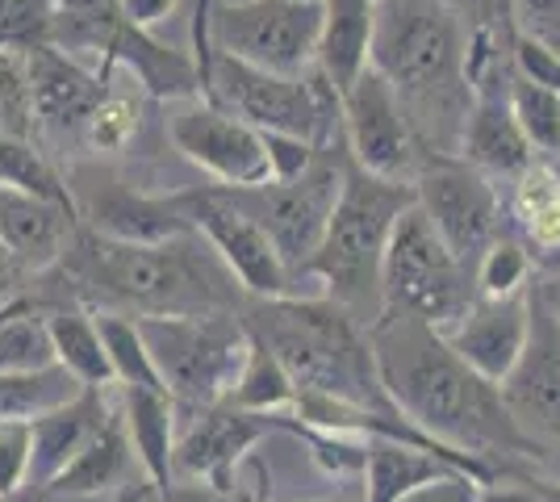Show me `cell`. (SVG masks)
<instances>
[{"instance_id":"obj_1","label":"cell","mask_w":560,"mask_h":502,"mask_svg":"<svg viewBox=\"0 0 560 502\" xmlns=\"http://www.w3.org/2000/svg\"><path fill=\"white\" fill-rule=\"evenodd\" d=\"M369 343L389 398L427 435L490 465L498 478H518L544 460L548 448L511 415L502 385L472 373L435 327L385 311L369 327Z\"/></svg>"},{"instance_id":"obj_2","label":"cell","mask_w":560,"mask_h":502,"mask_svg":"<svg viewBox=\"0 0 560 502\" xmlns=\"http://www.w3.org/2000/svg\"><path fill=\"white\" fill-rule=\"evenodd\" d=\"M43 277L55 293L38 306H84L126 318L243 311L247 293L197 231L164 243H121L75 226L63 260Z\"/></svg>"},{"instance_id":"obj_3","label":"cell","mask_w":560,"mask_h":502,"mask_svg":"<svg viewBox=\"0 0 560 502\" xmlns=\"http://www.w3.org/2000/svg\"><path fill=\"white\" fill-rule=\"evenodd\" d=\"M468 25L444 0H376L369 68L385 75L422 155H456L465 135L468 89Z\"/></svg>"},{"instance_id":"obj_4","label":"cell","mask_w":560,"mask_h":502,"mask_svg":"<svg viewBox=\"0 0 560 502\" xmlns=\"http://www.w3.org/2000/svg\"><path fill=\"white\" fill-rule=\"evenodd\" d=\"M243 323L277 352L298 394H318L330 402L376 410V415H401L381 382L369 327L355 323L330 297L323 293L247 297Z\"/></svg>"},{"instance_id":"obj_5","label":"cell","mask_w":560,"mask_h":502,"mask_svg":"<svg viewBox=\"0 0 560 502\" xmlns=\"http://www.w3.org/2000/svg\"><path fill=\"white\" fill-rule=\"evenodd\" d=\"M410 206H415V185L385 180V176L348 164L323 243L305 264V281H318V293L330 297L335 306H343L364 327H373L385 314V293H381L385 247H389L397 218Z\"/></svg>"},{"instance_id":"obj_6","label":"cell","mask_w":560,"mask_h":502,"mask_svg":"<svg viewBox=\"0 0 560 502\" xmlns=\"http://www.w3.org/2000/svg\"><path fill=\"white\" fill-rule=\"evenodd\" d=\"M135 323L176 410L218 407L231 398L234 377L252 343L243 311L167 314V318H135Z\"/></svg>"},{"instance_id":"obj_7","label":"cell","mask_w":560,"mask_h":502,"mask_svg":"<svg viewBox=\"0 0 560 502\" xmlns=\"http://www.w3.org/2000/svg\"><path fill=\"white\" fill-rule=\"evenodd\" d=\"M381 293L385 311L410 314L444 335L452 323H460L465 311L477 302L472 268L447 252V243L435 235L431 218L419 210V201L397 218L385 268H381Z\"/></svg>"},{"instance_id":"obj_8","label":"cell","mask_w":560,"mask_h":502,"mask_svg":"<svg viewBox=\"0 0 560 502\" xmlns=\"http://www.w3.org/2000/svg\"><path fill=\"white\" fill-rule=\"evenodd\" d=\"M348 139H330L318 147L314 164L298 180H264L252 189H218L231 197L234 206L247 218H256L259 226L268 231V240L277 243L280 260L289 264L298 277H305V264L318 252L327 218L339 201L343 176H348Z\"/></svg>"},{"instance_id":"obj_9","label":"cell","mask_w":560,"mask_h":502,"mask_svg":"<svg viewBox=\"0 0 560 502\" xmlns=\"http://www.w3.org/2000/svg\"><path fill=\"white\" fill-rule=\"evenodd\" d=\"M323 0H213L210 43L277 75H305L318 55Z\"/></svg>"},{"instance_id":"obj_10","label":"cell","mask_w":560,"mask_h":502,"mask_svg":"<svg viewBox=\"0 0 560 502\" xmlns=\"http://www.w3.org/2000/svg\"><path fill=\"white\" fill-rule=\"evenodd\" d=\"M415 201L465 268H477L481 252L511 226L498 180L468 167L460 155H422L415 172Z\"/></svg>"},{"instance_id":"obj_11","label":"cell","mask_w":560,"mask_h":502,"mask_svg":"<svg viewBox=\"0 0 560 502\" xmlns=\"http://www.w3.org/2000/svg\"><path fill=\"white\" fill-rule=\"evenodd\" d=\"M188 226L218 252V260L231 268V277L247 297H293L302 293V277L280 260L277 243L256 218H247L218 185L176 192Z\"/></svg>"},{"instance_id":"obj_12","label":"cell","mask_w":560,"mask_h":502,"mask_svg":"<svg viewBox=\"0 0 560 502\" xmlns=\"http://www.w3.org/2000/svg\"><path fill=\"white\" fill-rule=\"evenodd\" d=\"M180 428H176V453L172 469L176 478L201 481L213 490L234 494L238 465L256 453L259 444H268L272 435L284 431V415H256V410H238L231 402L201 410H180Z\"/></svg>"},{"instance_id":"obj_13","label":"cell","mask_w":560,"mask_h":502,"mask_svg":"<svg viewBox=\"0 0 560 502\" xmlns=\"http://www.w3.org/2000/svg\"><path fill=\"white\" fill-rule=\"evenodd\" d=\"M167 139L192 167H201L222 189H252L268 180L264 135L210 101H176L167 114Z\"/></svg>"},{"instance_id":"obj_14","label":"cell","mask_w":560,"mask_h":502,"mask_svg":"<svg viewBox=\"0 0 560 502\" xmlns=\"http://www.w3.org/2000/svg\"><path fill=\"white\" fill-rule=\"evenodd\" d=\"M343 139H348V155L355 167L385 176V180L415 185L422 147L397 93L373 68L343 93Z\"/></svg>"},{"instance_id":"obj_15","label":"cell","mask_w":560,"mask_h":502,"mask_svg":"<svg viewBox=\"0 0 560 502\" xmlns=\"http://www.w3.org/2000/svg\"><path fill=\"white\" fill-rule=\"evenodd\" d=\"M22 63L38 130H47L59 143H80L93 109L109 96V80L55 43L22 55Z\"/></svg>"},{"instance_id":"obj_16","label":"cell","mask_w":560,"mask_h":502,"mask_svg":"<svg viewBox=\"0 0 560 502\" xmlns=\"http://www.w3.org/2000/svg\"><path fill=\"white\" fill-rule=\"evenodd\" d=\"M527 302L532 335L514 373L502 382V398L544 448H560V323L536 297V289H527Z\"/></svg>"},{"instance_id":"obj_17","label":"cell","mask_w":560,"mask_h":502,"mask_svg":"<svg viewBox=\"0 0 560 502\" xmlns=\"http://www.w3.org/2000/svg\"><path fill=\"white\" fill-rule=\"evenodd\" d=\"M527 335H532V302L527 293H518V297H477L465 318L447 327L444 339L472 373L502 385L523 357Z\"/></svg>"},{"instance_id":"obj_18","label":"cell","mask_w":560,"mask_h":502,"mask_svg":"<svg viewBox=\"0 0 560 502\" xmlns=\"http://www.w3.org/2000/svg\"><path fill=\"white\" fill-rule=\"evenodd\" d=\"M101 68L96 72L109 80L117 63L130 68L135 80L142 84V93L155 96V101H197L201 96V75H197V63L192 55L180 47H167L160 43L151 30L142 25H130L126 17H117L101 43Z\"/></svg>"},{"instance_id":"obj_19","label":"cell","mask_w":560,"mask_h":502,"mask_svg":"<svg viewBox=\"0 0 560 502\" xmlns=\"http://www.w3.org/2000/svg\"><path fill=\"white\" fill-rule=\"evenodd\" d=\"M75 214L89 231L121 243H164L192 235L176 192H139L117 180L96 189L93 197H75Z\"/></svg>"},{"instance_id":"obj_20","label":"cell","mask_w":560,"mask_h":502,"mask_svg":"<svg viewBox=\"0 0 560 502\" xmlns=\"http://www.w3.org/2000/svg\"><path fill=\"white\" fill-rule=\"evenodd\" d=\"M75 226H80V214L59 206V201L0 189V247L18 272L43 277L47 268H55L63 260Z\"/></svg>"},{"instance_id":"obj_21","label":"cell","mask_w":560,"mask_h":502,"mask_svg":"<svg viewBox=\"0 0 560 502\" xmlns=\"http://www.w3.org/2000/svg\"><path fill=\"white\" fill-rule=\"evenodd\" d=\"M109 415L114 407L105 402V389H93V385H84L63 407L38 415L30 423V486L25 490H47L75 460V453L105 428Z\"/></svg>"},{"instance_id":"obj_22","label":"cell","mask_w":560,"mask_h":502,"mask_svg":"<svg viewBox=\"0 0 560 502\" xmlns=\"http://www.w3.org/2000/svg\"><path fill=\"white\" fill-rule=\"evenodd\" d=\"M373 25L376 0H323V34H318L314 68L339 89V96L369 72Z\"/></svg>"},{"instance_id":"obj_23","label":"cell","mask_w":560,"mask_h":502,"mask_svg":"<svg viewBox=\"0 0 560 502\" xmlns=\"http://www.w3.org/2000/svg\"><path fill=\"white\" fill-rule=\"evenodd\" d=\"M121 423L130 435L135 460L142 465V478L155 490H167L176 481L172 453H176V428H180V410L172 402V394L167 389H121Z\"/></svg>"},{"instance_id":"obj_24","label":"cell","mask_w":560,"mask_h":502,"mask_svg":"<svg viewBox=\"0 0 560 502\" xmlns=\"http://www.w3.org/2000/svg\"><path fill=\"white\" fill-rule=\"evenodd\" d=\"M452 469H460V465H452L447 456L431 453V448H415L401 440H369L364 474H360V502H401L419 486L444 478Z\"/></svg>"},{"instance_id":"obj_25","label":"cell","mask_w":560,"mask_h":502,"mask_svg":"<svg viewBox=\"0 0 560 502\" xmlns=\"http://www.w3.org/2000/svg\"><path fill=\"white\" fill-rule=\"evenodd\" d=\"M506 218L514 235L532 247V256L560 247V172L548 160H536L511 180Z\"/></svg>"},{"instance_id":"obj_26","label":"cell","mask_w":560,"mask_h":502,"mask_svg":"<svg viewBox=\"0 0 560 502\" xmlns=\"http://www.w3.org/2000/svg\"><path fill=\"white\" fill-rule=\"evenodd\" d=\"M43 318H47L55 364H63L80 385L109 389L114 369H109V352H105V339L96 327V314L84 306H43Z\"/></svg>"},{"instance_id":"obj_27","label":"cell","mask_w":560,"mask_h":502,"mask_svg":"<svg viewBox=\"0 0 560 502\" xmlns=\"http://www.w3.org/2000/svg\"><path fill=\"white\" fill-rule=\"evenodd\" d=\"M130 460H135V448H130V435H126V423H121V410H114V415L105 419V428L96 431L93 440L75 453V460H71L59 478L50 481L47 490L105 499L109 490H117V486L126 481Z\"/></svg>"},{"instance_id":"obj_28","label":"cell","mask_w":560,"mask_h":502,"mask_svg":"<svg viewBox=\"0 0 560 502\" xmlns=\"http://www.w3.org/2000/svg\"><path fill=\"white\" fill-rule=\"evenodd\" d=\"M226 402L238 410H256V415H289L298 402V385L289 377V369L259 335H252L247 343V357H243V369L234 377Z\"/></svg>"},{"instance_id":"obj_29","label":"cell","mask_w":560,"mask_h":502,"mask_svg":"<svg viewBox=\"0 0 560 502\" xmlns=\"http://www.w3.org/2000/svg\"><path fill=\"white\" fill-rule=\"evenodd\" d=\"M84 385L63 364H47L34 373H0V423H34L38 415L63 407Z\"/></svg>"},{"instance_id":"obj_30","label":"cell","mask_w":560,"mask_h":502,"mask_svg":"<svg viewBox=\"0 0 560 502\" xmlns=\"http://www.w3.org/2000/svg\"><path fill=\"white\" fill-rule=\"evenodd\" d=\"M47 364H55V348L43 306L13 297L9 306H0V373H34Z\"/></svg>"},{"instance_id":"obj_31","label":"cell","mask_w":560,"mask_h":502,"mask_svg":"<svg viewBox=\"0 0 560 502\" xmlns=\"http://www.w3.org/2000/svg\"><path fill=\"white\" fill-rule=\"evenodd\" d=\"M0 189H18L43 201H59L75 210L71 201L68 180L50 167V160L43 155V147L34 139H18V135H0Z\"/></svg>"},{"instance_id":"obj_32","label":"cell","mask_w":560,"mask_h":502,"mask_svg":"<svg viewBox=\"0 0 560 502\" xmlns=\"http://www.w3.org/2000/svg\"><path fill=\"white\" fill-rule=\"evenodd\" d=\"M477 281V297H518L527 293L536 281V256L532 247L514 235V226H506L498 240L481 252V260L472 268Z\"/></svg>"},{"instance_id":"obj_33","label":"cell","mask_w":560,"mask_h":502,"mask_svg":"<svg viewBox=\"0 0 560 502\" xmlns=\"http://www.w3.org/2000/svg\"><path fill=\"white\" fill-rule=\"evenodd\" d=\"M96 327H101L105 352H109L114 385H121V389H164L160 373H155V364H151V352H147V339H142L135 318L101 311L96 314Z\"/></svg>"},{"instance_id":"obj_34","label":"cell","mask_w":560,"mask_h":502,"mask_svg":"<svg viewBox=\"0 0 560 502\" xmlns=\"http://www.w3.org/2000/svg\"><path fill=\"white\" fill-rule=\"evenodd\" d=\"M511 109L536 160H557L560 155V93L532 84L518 72H511Z\"/></svg>"},{"instance_id":"obj_35","label":"cell","mask_w":560,"mask_h":502,"mask_svg":"<svg viewBox=\"0 0 560 502\" xmlns=\"http://www.w3.org/2000/svg\"><path fill=\"white\" fill-rule=\"evenodd\" d=\"M121 17V0H59L55 4V47L68 55H101L109 25Z\"/></svg>"},{"instance_id":"obj_36","label":"cell","mask_w":560,"mask_h":502,"mask_svg":"<svg viewBox=\"0 0 560 502\" xmlns=\"http://www.w3.org/2000/svg\"><path fill=\"white\" fill-rule=\"evenodd\" d=\"M55 43V0H0V50L30 55Z\"/></svg>"},{"instance_id":"obj_37","label":"cell","mask_w":560,"mask_h":502,"mask_svg":"<svg viewBox=\"0 0 560 502\" xmlns=\"http://www.w3.org/2000/svg\"><path fill=\"white\" fill-rule=\"evenodd\" d=\"M139 126H142V105L135 96L126 93H109L101 105L93 109V118L84 126V139L80 143L89 151H126V147L139 139Z\"/></svg>"},{"instance_id":"obj_38","label":"cell","mask_w":560,"mask_h":502,"mask_svg":"<svg viewBox=\"0 0 560 502\" xmlns=\"http://www.w3.org/2000/svg\"><path fill=\"white\" fill-rule=\"evenodd\" d=\"M0 135L18 139H38V118L30 101V80H25L22 55L0 50Z\"/></svg>"},{"instance_id":"obj_39","label":"cell","mask_w":560,"mask_h":502,"mask_svg":"<svg viewBox=\"0 0 560 502\" xmlns=\"http://www.w3.org/2000/svg\"><path fill=\"white\" fill-rule=\"evenodd\" d=\"M30 486V423H0V502Z\"/></svg>"},{"instance_id":"obj_40","label":"cell","mask_w":560,"mask_h":502,"mask_svg":"<svg viewBox=\"0 0 560 502\" xmlns=\"http://www.w3.org/2000/svg\"><path fill=\"white\" fill-rule=\"evenodd\" d=\"M511 72L560 93V55L548 47V43L523 34V30H514V38H511Z\"/></svg>"},{"instance_id":"obj_41","label":"cell","mask_w":560,"mask_h":502,"mask_svg":"<svg viewBox=\"0 0 560 502\" xmlns=\"http://www.w3.org/2000/svg\"><path fill=\"white\" fill-rule=\"evenodd\" d=\"M264 151H268V180H298V176H305L310 164H314L318 143L298 139V135H277V130H268V135H264Z\"/></svg>"},{"instance_id":"obj_42","label":"cell","mask_w":560,"mask_h":502,"mask_svg":"<svg viewBox=\"0 0 560 502\" xmlns=\"http://www.w3.org/2000/svg\"><path fill=\"white\" fill-rule=\"evenodd\" d=\"M514 25L560 55V0H514Z\"/></svg>"},{"instance_id":"obj_43","label":"cell","mask_w":560,"mask_h":502,"mask_svg":"<svg viewBox=\"0 0 560 502\" xmlns=\"http://www.w3.org/2000/svg\"><path fill=\"white\" fill-rule=\"evenodd\" d=\"M401 502H481V481L460 474V469H452L444 478L419 486L415 494H406Z\"/></svg>"},{"instance_id":"obj_44","label":"cell","mask_w":560,"mask_h":502,"mask_svg":"<svg viewBox=\"0 0 560 502\" xmlns=\"http://www.w3.org/2000/svg\"><path fill=\"white\" fill-rule=\"evenodd\" d=\"M180 0H121V17L142 30H155V25L176 13Z\"/></svg>"},{"instance_id":"obj_45","label":"cell","mask_w":560,"mask_h":502,"mask_svg":"<svg viewBox=\"0 0 560 502\" xmlns=\"http://www.w3.org/2000/svg\"><path fill=\"white\" fill-rule=\"evenodd\" d=\"M160 499H164V502H234V494H226V490H213V486H201V481L176 478L167 490H160Z\"/></svg>"},{"instance_id":"obj_46","label":"cell","mask_w":560,"mask_h":502,"mask_svg":"<svg viewBox=\"0 0 560 502\" xmlns=\"http://www.w3.org/2000/svg\"><path fill=\"white\" fill-rule=\"evenodd\" d=\"M481 502H539L523 481L514 478H498L490 486H481Z\"/></svg>"},{"instance_id":"obj_47","label":"cell","mask_w":560,"mask_h":502,"mask_svg":"<svg viewBox=\"0 0 560 502\" xmlns=\"http://www.w3.org/2000/svg\"><path fill=\"white\" fill-rule=\"evenodd\" d=\"M514 481H523L539 502H560V481L557 478H544V474H536V469H527V474H518Z\"/></svg>"},{"instance_id":"obj_48","label":"cell","mask_w":560,"mask_h":502,"mask_svg":"<svg viewBox=\"0 0 560 502\" xmlns=\"http://www.w3.org/2000/svg\"><path fill=\"white\" fill-rule=\"evenodd\" d=\"M532 289H536V297L548 306V314L560 323V272H552V277H536L532 281Z\"/></svg>"},{"instance_id":"obj_49","label":"cell","mask_w":560,"mask_h":502,"mask_svg":"<svg viewBox=\"0 0 560 502\" xmlns=\"http://www.w3.org/2000/svg\"><path fill=\"white\" fill-rule=\"evenodd\" d=\"M4 502H101L93 494H59V490H22L18 499H4Z\"/></svg>"},{"instance_id":"obj_50","label":"cell","mask_w":560,"mask_h":502,"mask_svg":"<svg viewBox=\"0 0 560 502\" xmlns=\"http://www.w3.org/2000/svg\"><path fill=\"white\" fill-rule=\"evenodd\" d=\"M13 285H18V268H13V260H9L4 247H0V306L13 302Z\"/></svg>"},{"instance_id":"obj_51","label":"cell","mask_w":560,"mask_h":502,"mask_svg":"<svg viewBox=\"0 0 560 502\" xmlns=\"http://www.w3.org/2000/svg\"><path fill=\"white\" fill-rule=\"evenodd\" d=\"M117 502H164V499H160V490H155L151 481L142 478L139 486H126V490L117 494Z\"/></svg>"},{"instance_id":"obj_52","label":"cell","mask_w":560,"mask_h":502,"mask_svg":"<svg viewBox=\"0 0 560 502\" xmlns=\"http://www.w3.org/2000/svg\"><path fill=\"white\" fill-rule=\"evenodd\" d=\"M552 272H560V247H552V252H539V256H536V277H552Z\"/></svg>"},{"instance_id":"obj_53","label":"cell","mask_w":560,"mask_h":502,"mask_svg":"<svg viewBox=\"0 0 560 502\" xmlns=\"http://www.w3.org/2000/svg\"><path fill=\"white\" fill-rule=\"evenodd\" d=\"M234 502H272V499H238V494H234Z\"/></svg>"},{"instance_id":"obj_54","label":"cell","mask_w":560,"mask_h":502,"mask_svg":"<svg viewBox=\"0 0 560 502\" xmlns=\"http://www.w3.org/2000/svg\"><path fill=\"white\" fill-rule=\"evenodd\" d=\"M55 4H59V0H55Z\"/></svg>"}]
</instances>
